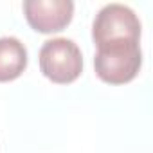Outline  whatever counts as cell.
<instances>
[{"label": "cell", "mask_w": 153, "mask_h": 153, "mask_svg": "<svg viewBox=\"0 0 153 153\" xmlns=\"http://www.w3.org/2000/svg\"><path fill=\"white\" fill-rule=\"evenodd\" d=\"M27 49L18 38H0V83L18 79L27 68Z\"/></svg>", "instance_id": "5"}, {"label": "cell", "mask_w": 153, "mask_h": 153, "mask_svg": "<svg viewBox=\"0 0 153 153\" xmlns=\"http://www.w3.org/2000/svg\"><path fill=\"white\" fill-rule=\"evenodd\" d=\"M92 40L96 47L114 42H140V20L124 4H106L92 22Z\"/></svg>", "instance_id": "3"}, {"label": "cell", "mask_w": 153, "mask_h": 153, "mask_svg": "<svg viewBox=\"0 0 153 153\" xmlns=\"http://www.w3.org/2000/svg\"><path fill=\"white\" fill-rule=\"evenodd\" d=\"M140 67V42H114L96 47L94 68L103 83L126 85L137 78Z\"/></svg>", "instance_id": "1"}, {"label": "cell", "mask_w": 153, "mask_h": 153, "mask_svg": "<svg viewBox=\"0 0 153 153\" xmlns=\"http://www.w3.org/2000/svg\"><path fill=\"white\" fill-rule=\"evenodd\" d=\"M24 15L31 29L42 34L63 31L74 16L72 0H25Z\"/></svg>", "instance_id": "4"}, {"label": "cell", "mask_w": 153, "mask_h": 153, "mask_svg": "<svg viewBox=\"0 0 153 153\" xmlns=\"http://www.w3.org/2000/svg\"><path fill=\"white\" fill-rule=\"evenodd\" d=\"M38 63L42 74L56 85H70L83 72L81 49L70 38H52L43 42Z\"/></svg>", "instance_id": "2"}]
</instances>
